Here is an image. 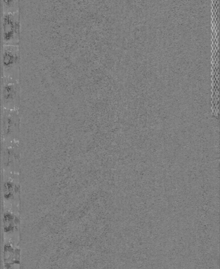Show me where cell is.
<instances>
[{
  "instance_id": "1",
  "label": "cell",
  "mask_w": 220,
  "mask_h": 269,
  "mask_svg": "<svg viewBox=\"0 0 220 269\" xmlns=\"http://www.w3.org/2000/svg\"><path fill=\"white\" fill-rule=\"evenodd\" d=\"M19 45H2L1 60L2 76L19 81Z\"/></svg>"
},
{
  "instance_id": "2",
  "label": "cell",
  "mask_w": 220,
  "mask_h": 269,
  "mask_svg": "<svg viewBox=\"0 0 220 269\" xmlns=\"http://www.w3.org/2000/svg\"><path fill=\"white\" fill-rule=\"evenodd\" d=\"M2 29L3 45H19V11L2 13Z\"/></svg>"
},
{
  "instance_id": "3",
  "label": "cell",
  "mask_w": 220,
  "mask_h": 269,
  "mask_svg": "<svg viewBox=\"0 0 220 269\" xmlns=\"http://www.w3.org/2000/svg\"><path fill=\"white\" fill-rule=\"evenodd\" d=\"M19 81L2 76L1 101L6 109L15 110L20 103Z\"/></svg>"
},
{
  "instance_id": "4",
  "label": "cell",
  "mask_w": 220,
  "mask_h": 269,
  "mask_svg": "<svg viewBox=\"0 0 220 269\" xmlns=\"http://www.w3.org/2000/svg\"><path fill=\"white\" fill-rule=\"evenodd\" d=\"M2 13L15 12L19 11L18 0H2Z\"/></svg>"
}]
</instances>
